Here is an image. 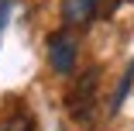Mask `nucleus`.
<instances>
[{"label": "nucleus", "instance_id": "nucleus-1", "mask_svg": "<svg viewBox=\"0 0 134 131\" xmlns=\"http://www.w3.org/2000/svg\"><path fill=\"white\" fill-rule=\"evenodd\" d=\"M76 59H79V45H76V35L69 28H59L48 35V62L59 76H69L76 69Z\"/></svg>", "mask_w": 134, "mask_h": 131}, {"label": "nucleus", "instance_id": "nucleus-2", "mask_svg": "<svg viewBox=\"0 0 134 131\" xmlns=\"http://www.w3.org/2000/svg\"><path fill=\"white\" fill-rule=\"evenodd\" d=\"M96 86H100V69H86V72H79V80H76L69 100H65V107H69L72 117H79V121L90 117L93 103H96Z\"/></svg>", "mask_w": 134, "mask_h": 131}, {"label": "nucleus", "instance_id": "nucleus-3", "mask_svg": "<svg viewBox=\"0 0 134 131\" xmlns=\"http://www.w3.org/2000/svg\"><path fill=\"white\" fill-rule=\"evenodd\" d=\"M103 0H65L62 4V17H65V28H86V24L100 14Z\"/></svg>", "mask_w": 134, "mask_h": 131}, {"label": "nucleus", "instance_id": "nucleus-4", "mask_svg": "<svg viewBox=\"0 0 134 131\" xmlns=\"http://www.w3.org/2000/svg\"><path fill=\"white\" fill-rule=\"evenodd\" d=\"M0 131H35V117H31V111H24L21 103L7 107L4 114H0Z\"/></svg>", "mask_w": 134, "mask_h": 131}, {"label": "nucleus", "instance_id": "nucleus-5", "mask_svg": "<svg viewBox=\"0 0 134 131\" xmlns=\"http://www.w3.org/2000/svg\"><path fill=\"white\" fill-rule=\"evenodd\" d=\"M131 83H134V62L127 66V72H124V80H120V86H117V97H114V111L124 103V97H127V90H131Z\"/></svg>", "mask_w": 134, "mask_h": 131}, {"label": "nucleus", "instance_id": "nucleus-6", "mask_svg": "<svg viewBox=\"0 0 134 131\" xmlns=\"http://www.w3.org/2000/svg\"><path fill=\"white\" fill-rule=\"evenodd\" d=\"M10 4H14V0H0V28H4L7 17H10Z\"/></svg>", "mask_w": 134, "mask_h": 131}]
</instances>
